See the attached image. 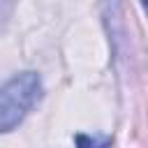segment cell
Listing matches in <instances>:
<instances>
[{
  "mask_svg": "<svg viewBox=\"0 0 148 148\" xmlns=\"http://www.w3.org/2000/svg\"><path fill=\"white\" fill-rule=\"evenodd\" d=\"M42 97V79L35 72H23L0 86V134L12 132Z\"/></svg>",
  "mask_w": 148,
  "mask_h": 148,
  "instance_id": "obj_1",
  "label": "cell"
},
{
  "mask_svg": "<svg viewBox=\"0 0 148 148\" xmlns=\"http://www.w3.org/2000/svg\"><path fill=\"white\" fill-rule=\"evenodd\" d=\"M79 148H109L111 136H88V134H76L74 136Z\"/></svg>",
  "mask_w": 148,
  "mask_h": 148,
  "instance_id": "obj_2",
  "label": "cell"
}]
</instances>
